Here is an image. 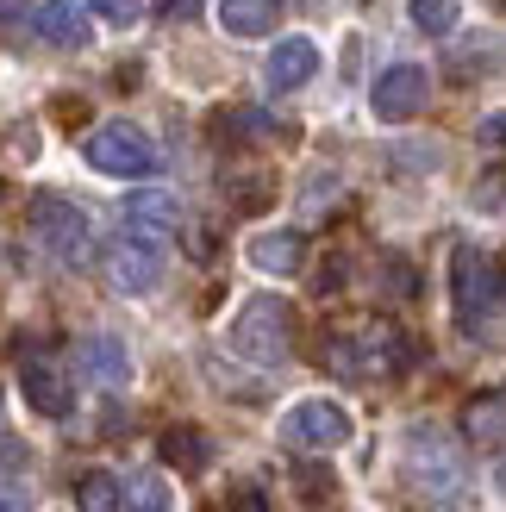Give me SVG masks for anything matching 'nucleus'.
I'll return each mask as SVG.
<instances>
[{"instance_id":"nucleus-26","label":"nucleus","mask_w":506,"mask_h":512,"mask_svg":"<svg viewBox=\"0 0 506 512\" xmlns=\"http://www.w3.org/2000/svg\"><path fill=\"white\" fill-rule=\"evenodd\" d=\"M107 19H138V0H94Z\"/></svg>"},{"instance_id":"nucleus-8","label":"nucleus","mask_w":506,"mask_h":512,"mask_svg":"<svg viewBox=\"0 0 506 512\" xmlns=\"http://www.w3.org/2000/svg\"><path fill=\"white\" fill-rule=\"evenodd\" d=\"M107 281L119 294H150L163 281V238H144V232H119L107 244Z\"/></svg>"},{"instance_id":"nucleus-1","label":"nucleus","mask_w":506,"mask_h":512,"mask_svg":"<svg viewBox=\"0 0 506 512\" xmlns=\"http://www.w3.org/2000/svg\"><path fill=\"white\" fill-rule=\"evenodd\" d=\"M407 481L432 506H463L469 500V456H463V444H450L438 425H413L407 431Z\"/></svg>"},{"instance_id":"nucleus-9","label":"nucleus","mask_w":506,"mask_h":512,"mask_svg":"<svg viewBox=\"0 0 506 512\" xmlns=\"http://www.w3.org/2000/svg\"><path fill=\"white\" fill-rule=\"evenodd\" d=\"M425 100H432V75H425L419 63H388L382 75H375V88H369L375 119H388V125L425 113Z\"/></svg>"},{"instance_id":"nucleus-2","label":"nucleus","mask_w":506,"mask_h":512,"mask_svg":"<svg viewBox=\"0 0 506 512\" xmlns=\"http://www.w3.org/2000/svg\"><path fill=\"white\" fill-rule=\"evenodd\" d=\"M232 350L250 356V363H288L294 356V300L288 294H257V300H244L238 306V319H232Z\"/></svg>"},{"instance_id":"nucleus-7","label":"nucleus","mask_w":506,"mask_h":512,"mask_svg":"<svg viewBox=\"0 0 506 512\" xmlns=\"http://www.w3.org/2000/svg\"><path fill=\"white\" fill-rule=\"evenodd\" d=\"M282 444L313 450V456L344 450V444H350V413H344L338 400H300L294 413L282 419Z\"/></svg>"},{"instance_id":"nucleus-22","label":"nucleus","mask_w":506,"mask_h":512,"mask_svg":"<svg viewBox=\"0 0 506 512\" xmlns=\"http://www.w3.org/2000/svg\"><path fill=\"white\" fill-rule=\"evenodd\" d=\"M407 13H413V25L419 32H432V38H450L457 32V0H407Z\"/></svg>"},{"instance_id":"nucleus-24","label":"nucleus","mask_w":506,"mask_h":512,"mask_svg":"<svg viewBox=\"0 0 506 512\" xmlns=\"http://www.w3.org/2000/svg\"><path fill=\"white\" fill-rule=\"evenodd\" d=\"M300 494H307L313 506H319V500H332V475H319V469H300Z\"/></svg>"},{"instance_id":"nucleus-16","label":"nucleus","mask_w":506,"mask_h":512,"mask_svg":"<svg viewBox=\"0 0 506 512\" xmlns=\"http://www.w3.org/2000/svg\"><path fill=\"white\" fill-rule=\"evenodd\" d=\"M250 263H257L263 275H294L300 263H307V238L300 232H257L250 238Z\"/></svg>"},{"instance_id":"nucleus-28","label":"nucleus","mask_w":506,"mask_h":512,"mask_svg":"<svg viewBox=\"0 0 506 512\" xmlns=\"http://www.w3.org/2000/svg\"><path fill=\"white\" fill-rule=\"evenodd\" d=\"M494 488H500V494H506V463H500V475H494Z\"/></svg>"},{"instance_id":"nucleus-4","label":"nucleus","mask_w":506,"mask_h":512,"mask_svg":"<svg viewBox=\"0 0 506 512\" xmlns=\"http://www.w3.org/2000/svg\"><path fill=\"white\" fill-rule=\"evenodd\" d=\"M450 306H457V325L463 331H482L500 306V263L475 244H457L450 256Z\"/></svg>"},{"instance_id":"nucleus-20","label":"nucleus","mask_w":506,"mask_h":512,"mask_svg":"<svg viewBox=\"0 0 506 512\" xmlns=\"http://www.w3.org/2000/svg\"><path fill=\"white\" fill-rule=\"evenodd\" d=\"M75 506L82 512H125V481L107 475V469H88L75 481Z\"/></svg>"},{"instance_id":"nucleus-12","label":"nucleus","mask_w":506,"mask_h":512,"mask_svg":"<svg viewBox=\"0 0 506 512\" xmlns=\"http://www.w3.org/2000/svg\"><path fill=\"white\" fill-rule=\"evenodd\" d=\"M75 369H82L94 388H125V381H132V356H125V344H119V338L94 331V338L75 344Z\"/></svg>"},{"instance_id":"nucleus-11","label":"nucleus","mask_w":506,"mask_h":512,"mask_svg":"<svg viewBox=\"0 0 506 512\" xmlns=\"http://www.w3.org/2000/svg\"><path fill=\"white\" fill-rule=\"evenodd\" d=\"M32 19H38V38L57 44V50H88L94 44V19H88L82 0H44Z\"/></svg>"},{"instance_id":"nucleus-13","label":"nucleus","mask_w":506,"mask_h":512,"mask_svg":"<svg viewBox=\"0 0 506 512\" xmlns=\"http://www.w3.org/2000/svg\"><path fill=\"white\" fill-rule=\"evenodd\" d=\"M313 75H319V50L307 38H282V44L269 50V63H263L269 94H294V88H307Z\"/></svg>"},{"instance_id":"nucleus-15","label":"nucleus","mask_w":506,"mask_h":512,"mask_svg":"<svg viewBox=\"0 0 506 512\" xmlns=\"http://www.w3.org/2000/svg\"><path fill=\"white\" fill-rule=\"evenodd\" d=\"M463 444H475V450L506 444V394H475L463 406Z\"/></svg>"},{"instance_id":"nucleus-25","label":"nucleus","mask_w":506,"mask_h":512,"mask_svg":"<svg viewBox=\"0 0 506 512\" xmlns=\"http://www.w3.org/2000/svg\"><path fill=\"white\" fill-rule=\"evenodd\" d=\"M0 512H32V494H25V488H0Z\"/></svg>"},{"instance_id":"nucleus-18","label":"nucleus","mask_w":506,"mask_h":512,"mask_svg":"<svg viewBox=\"0 0 506 512\" xmlns=\"http://www.w3.org/2000/svg\"><path fill=\"white\" fill-rule=\"evenodd\" d=\"M219 25L232 38H263L275 25V0H219Z\"/></svg>"},{"instance_id":"nucleus-14","label":"nucleus","mask_w":506,"mask_h":512,"mask_svg":"<svg viewBox=\"0 0 506 512\" xmlns=\"http://www.w3.org/2000/svg\"><path fill=\"white\" fill-rule=\"evenodd\" d=\"M175 225H182V207H175V194L144 188V194L125 200V232H144V238H175Z\"/></svg>"},{"instance_id":"nucleus-23","label":"nucleus","mask_w":506,"mask_h":512,"mask_svg":"<svg viewBox=\"0 0 506 512\" xmlns=\"http://www.w3.org/2000/svg\"><path fill=\"white\" fill-rule=\"evenodd\" d=\"M475 213H506V163H488L482 175H475Z\"/></svg>"},{"instance_id":"nucleus-27","label":"nucleus","mask_w":506,"mask_h":512,"mask_svg":"<svg viewBox=\"0 0 506 512\" xmlns=\"http://www.w3.org/2000/svg\"><path fill=\"white\" fill-rule=\"evenodd\" d=\"M482 144H506V113H494V119H482Z\"/></svg>"},{"instance_id":"nucleus-17","label":"nucleus","mask_w":506,"mask_h":512,"mask_svg":"<svg viewBox=\"0 0 506 512\" xmlns=\"http://www.w3.org/2000/svg\"><path fill=\"white\" fill-rule=\"evenodd\" d=\"M163 463H175L182 475H200L213 463V438L200 425H175V431H163Z\"/></svg>"},{"instance_id":"nucleus-10","label":"nucleus","mask_w":506,"mask_h":512,"mask_svg":"<svg viewBox=\"0 0 506 512\" xmlns=\"http://www.w3.org/2000/svg\"><path fill=\"white\" fill-rule=\"evenodd\" d=\"M19 388H25V406H38L44 419H69L75 413V388H69V375L50 363V356H25Z\"/></svg>"},{"instance_id":"nucleus-5","label":"nucleus","mask_w":506,"mask_h":512,"mask_svg":"<svg viewBox=\"0 0 506 512\" xmlns=\"http://www.w3.org/2000/svg\"><path fill=\"white\" fill-rule=\"evenodd\" d=\"M25 225H32V238L57 256V263H88V250H94V225L88 213L75 207V200L63 194H38L32 207H25Z\"/></svg>"},{"instance_id":"nucleus-21","label":"nucleus","mask_w":506,"mask_h":512,"mask_svg":"<svg viewBox=\"0 0 506 512\" xmlns=\"http://www.w3.org/2000/svg\"><path fill=\"white\" fill-rule=\"evenodd\" d=\"M175 500H169V481L163 475H150V469H138V475H125V512H169Z\"/></svg>"},{"instance_id":"nucleus-6","label":"nucleus","mask_w":506,"mask_h":512,"mask_svg":"<svg viewBox=\"0 0 506 512\" xmlns=\"http://www.w3.org/2000/svg\"><path fill=\"white\" fill-rule=\"evenodd\" d=\"M88 169L113 175V182H138V175L157 169V144H150L138 125H125V119L94 125L88 132Z\"/></svg>"},{"instance_id":"nucleus-19","label":"nucleus","mask_w":506,"mask_h":512,"mask_svg":"<svg viewBox=\"0 0 506 512\" xmlns=\"http://www.w3.org/2000/svg\"><path fill=\"white\" fill-rule=\"evenodd\" d=\"M213 132H219V144H269L275 138V119L257 113V107H238V113H219Z\"/></svg>"},{"instance_id":"nucleus-3","label":"nucleus","mask_w":506,"mask_h":512,"mask_svg":"<svg viewBox=\"0 0 506 512\" xmlns=\"http://www.w3.org/2000/svg\"><path fill=\"white\" fill-rule=\"evenodd\" d=\"M332 369L350 375V381H375V375H400L413 363V344L400 338L394 325H357V331H344V338H332Z\"/></svg>"}]
</instances>
